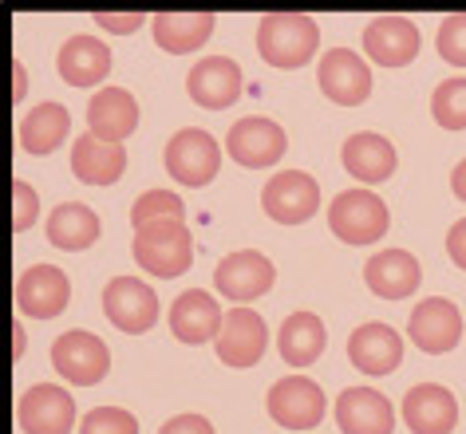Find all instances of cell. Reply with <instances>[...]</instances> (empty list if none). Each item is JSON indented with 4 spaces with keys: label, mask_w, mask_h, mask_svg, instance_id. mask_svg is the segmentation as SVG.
Wrapping results in <instances>:
<instances>
[{
    "label": "cell",
    "mask_w": 466,
    "mask_h": 434,
    "mask_svg": "<svg viewBox=\"0 0 466 434\" xmlns=\"http://www.w3.org/2000/svg\"><path fill=\"white\" fill-rule=\"evenodd\" d=\"M451 190H454V197H459V202H466V158L451 170Z\"/></svg>",
    "instance_id": "obj_39"
},
{
    "label": "cell",
    "mask_w": 466,
    "mask_h": 434,
    "mask_svg": "<svg viewBox=\"0 0 466 434\" xmlns=\"http://www.w3.org/2000/svg\"><path fill=\"white\" fill-rule=\"evenodd\" d=\"M226 150L238 167L246 170H265L273 162H281V155L289 150L285 131L265 115H249V119H238L226 135Z\"/></svg>",
    "instance_id": "obj_10"
},
{
    "label": "cell",
    "mask_w": 466,
    "mask_h": 434,
    "mask_svg": "<svg viewBox=\"0 0 466 434\" xmlns=\"http://www.w3.org/2000/svg\"><path fill=\"white\" fill-rule=\"evenodd\" d=\"M182 209L186 206L174 190H147V194H138L135 206H131V226L143 229V226H150V221H167V217L182 221Z\"/></svg>",
    "instance_id": "obj_32"
},
{
    "label": "cell",
    "mask_w": 466,
    "mask_h": 434,
    "mask_svg": "<svg viewBox=\"0 0 466 434\" xmlns=\"http://www.w3.org/2000/svg\"><path fill=\"white\" fill-rule=\"evenodd\" d=\"M364 52L380 67H403L419 56V28L407 16H376L364 28Z\"/></svg>",
    "instance_id": "obj_22"
},
{
    "label": "cell",
    "mask_w": 466,
    "mask_h": 434,
    "mask_svg": "<svg viewBox=\"0 0 466 434\" xmlns=\"http://www.w3.org/2000/svg\"><path fill=\"white\" fill-rule=\"evenodd\" d=\"M186 96L206 111H226L241 96V67L229 56H206L186 76Z\"/></svg>",
    "instance_id": "obj_14"
},
{
    "label": "cell",
    "mask_w": 466,
    "mask_h": 434,
    "mask_svg": "<svg viewBox=\"0 0 466 434\" xmlns=\"http://www.w3.org/2000/svg\"><path fill=\"white\" fill-rule=\"evenodd\" d=\"M221 324H226V312H221V304L206 288H190L170 304V332L190 348L206 344V339H218Z\"/></svg>",
    "instance_id": "obj_21"
},
{
    "label": "cell",
    "mask_w": 466,
    "mask_h": 434,
    "mask_svg": "<svg viewBox=\"0 0 466 434\" xmlns=\"http://www.w3.org/2000/svg\"><path fill=\"white\" fill-rule=\"evenodd\" d=\"M79 434H138V419L123 407H96L79 422Z\"/></svg>",
    "instance_id": "obj_33"
},
{
    "label": "cell",
    "mask_w": 466,
    "mask_h": 434,
    "mask_svg": "<svg viewBox=\"0 0 466 434\" xmlns=\"http://www.w3.org/2000/svg\"><path fill=\"white\" fill-rule=\"evenodd\" d=\"M447 253H451V261L466 273V217L451 226V233H447Z\"/></svg>",
    "instance_id": "obj_38"
},
{
    "label": "cell",
    "mask_w": 466,
    "mask_h": 434,
    "mask_svg": "<svg viewBox=\"0 0 466 434\" xmlns=\"http://www.w3.org/2000/svg\"><path fill=\"white\" fill-rule=\"evenodd\" d=\"M135 261L143 273L174 280L194 265V237L186 229V221L167 217V221H150V226L135 229Z\"/></svg>",
    "instance_id": "obj_2"
},
{
    "label": "cell",
    "mask_w": 466,
    "mask_h": 434,
    "mask_svg": "<svg viewBox=\"0 0 466 434\" xmlns=\"http://www.w3.org/2000/svg\"><path fill=\"white\" fill-rule=\"evenodd\" d=\"M150 20H155V25H150L155 44L162 52H170V56L198 52L209 36H214V25H218L214 13H158Z\"/></svg>",
    "instance_id": "obj_27"
},
{
    "label": "cell",
    "mask_w": 466,
    "mask_h": 434,
    "mask_svg": "<svg viewBox=\"0 0 466 434\" xmlns=\"http://www.w3.org/2000/svg\"><path fill=\"white\" fill-rule=\"evenodd\" d=\"M407 336L419 351L427 356H442V351L459 348L462 339V312L454 308L451 300L442 297H427L411 308V320H407Z\"/></svg>",
    "instance_id": "obj_11"
},
{
    "label": "cell",
    "mask_w": 466,
    "mask_h": 434,
    "mask_svg": "<svg viewBox=\"0 0 466 434\" xmlns=\"http://www.w3.org/2000/svg\"><path fill=\"white\" fill-rule=\"evenodd\" d=\"M16 419L25 434H67L76 427V399L56 383H36L20 395Z\"/></svg>",
    "instance_id": "obj_12"
},
{
    "label": "cell",
    "mask_w": 466,
    "mask_h": 434,
    "mask_svg": "<svg viewBox=\"0 0 466 434\" xmlns=\"http://www.w3.org/2000/svg\"><path fill=\"white\" fill-rule=\"evenodd\" d=\"M269 348V324L253 308H229L218 336V359L226 368H253Z\"/></svg>",
    "instance_id": "obj_15"
},
{
    "label": "cell",
    "mask_w": 466,
    "mask_h": 434,
    "mask_svg": "<svg viewBox=\"0 0 466 434\" xmlns=\"http://www.w3.org/2000/svg\"><path fill=\"white\" fill-rule=\"evenodd\" d=\"M127 170V150L123 146H111V143H99L91 131H84L72 146V174L84 186H111L119 182Z\"/></svg>",
    "instance_id": "obj_26"
},
{
    "label": "cell",
    "mask_w": 466,
    "mask_h": 434,
    "mask_svg": "<svg viewBox=\"0 0 466 434\" xmlns=\"http://www.w3.org/2000/svg\"><path fill=\"white\" fill-rule=\"evenodd\" d=\"M261 209L281 226H300L320 209V182L305 170H281L265 182Z\"/></svg>",
    "instance_id": "obj_8"
},
{
    "label": "cell",
    "mask_w": 466,
    "mask_h": 434,
    "mask_svg": "<svg viewBox=\"0 0 466 434\" xmlns=\"http://www.w3.org/2000/svg\"><path fill=\"white\" fill-rule=\"evenodd\" d=\"M99 214L84 202H64L48 217V241L64 253H84L99 241Z\"/></svg>",
    "instance_id": "obj_29"
},
{
    "label": "cell",
    "mask_w": 466,
    "mask_h": 434,
    "mask_svg": "<svg viewBox=\"0 0 466 434\" xmlns=\"http://www.w3.org/2000/svg\"><path fill=\"white\" fill-rule=\"evenodd\" d=\"M435 44H439V56L447 64L466 67V13H454V16L442 20Z\"/></svg>",
    "instance_id": "obj_34"
},
{
    "label": "cell",
    "mask_w": 466,
    "mask_h": 434,
    "mask_svg": "<svg viewBox=\"0 0 466 434\" xmlns=\"http://www.w3.org/2000/svg\"><path fill=\"white\" fill-rule=\"evenodd\" d=\"M269 419L285 430H312L324 419V391L309 375H285L269 387Z\"/></svg>",
    "instance_id": "obj_6"
},
{
    "label": "cell",
    "mask_w": 466,
    "mask_h": 434,
    "mask_svg": "<svg viewBox=\"0 0 466 434\" xmlns=\"http://www.w3.org/2000/svg\"><path fill=\"white\" fill-rule=\"evenodd\" d=\"M320 48V25L305 13H269L258 25V52L269 67L293 72L305 67Z\"/></svg>",
    "instance_id": "obj_1"
},
{
    "label": "cell",
    "mask_w": 466,
    "mask_h": 434,
    "mask_svg": "<svg viewBox=\"0 0 466 434\" xmlns=\"http://www.w3.org/2000/svg\"><path fill=\"white\" fill-rule=\"evenodd\" d=\"M91 20H96L103 32H119V36H127V32H138V28H143L147 13H96Z\"/></svg>",
    "instance_id": "obj_36"
},
{
    "label": "cell",
    "mask_w": 466,
    "mask_h": 434,
    "mask_svg": "<svg viewBox=\"0 0 466 434\" xmlns=\"http://www.w3.org/2000/svg\"><path fill=\"white\" fill-rule=\"evenodd\" d=\"M56 67H60V79L67 87H96L111 72V52L96 36H72L56 56Z\"/></svg>",
    "instance_id": "obj_25"
},
{
    "label": "cell",
    "mask_w": 466,
    "mask_h": 434,
    "mask_svg": "<svg viewBox=\"0 0 466 434\" xmlns=\"http://www.w3.org/2000/svg\"><path fill=\"white\" fill-rule=\"evenodd\" d=\"M431 115L442 131H466V76L442 79L431 96Z\"/></svg>",
    "instance_id": "obj_31"
},
{
    "label": "cell",
    "mask_w": 466,
    "mask_h": 434,
    "mask_svg": "<svg viewBox=\"0 0 466 434\" xmlns=\"http://www.w3.org/2000/svg\"><path fill=\"white\" fill-rule=\"evenodd\" d=\"M423 280V268L407 249H380L364 265V285L383 300H403L411 297Z\"/></svg>",
    "instance_id": "obj_23"
},
{
    "label": "cell",
    "mask_w": 466,
    "mask_h": 434,
    "mask_svg": "<svg viewBox=\"0 0 466 434\" xmlns=\"http://www.w3.org/2000/svg\"><path fill=\"white\" fill-rule=\"evenodd\" d=\"M348 359L364 375H388L403 363V336L391 324H380V320L360 324L348 336Z\"/></svg>",
    "instance_id": "obj_17"
},
{
    "label": "cell",
    "mask_w": 466,
    "mask_h": 434,
    "mask_svg": "<svg viewBox=\"0 0 466 434\" xmlns=\"http://www.w3.org/2000/svg\"><path fill=\"white\" fill-rule=\"evenodd\" d=\"M317 84L320 91L329 96L332 103H340V107H360L368 96H371V67L360 60L356 52L348 48H332L320 56V67H317Z\"/></svg>",
    "instance_id": "obj_13"
},
{
    "label": "cell",
    "mask_w": 466,
    "mask_h": 434,
    "mask_svg": "<svg viewBox=\"0 0 466 434\" xmlns=\"http://www.w3.org/2000/svg\"><path fill=\"white\" fill-rule=\"evenodd\" d=\"M52 363H56V371H60L67 383L96 387L103 375L111 371V351L96 332L72 328V332H64L52 344Z\"/></svg>",
    "instance_id": "obj_7"
},
{
    "label": "cell",
    "mask_w": 466,
    "mask_h": 434,
    "mask_svg": "<svg viewBox=\"0 0 466 434\" xmlns=\"http://www.w3.org/2000/svg\"><path fill=\"white\" fill-rule=\"evenodd\" d=\"M391 217H388V206L383 197H376L364 186L356 190H340L329 206V229L340 237L344 245H371L388 233Z\"/></svg>",
    "instance_id": "obj_3"
},
{
    "label": "cell",
    "mask_w": 466,
    "mask_h": 434,
    "mask_svg": "<svg viewBox=\"0 0 466 434\" xmlns=\"http://www.w3.org/2000/svg\"><path fill=\"white\" fill-rule=\"evenodd\" d=\"M158 434H214V422L206 415H174Z\"/></svg>",
    "instance_id": "obj_37"
},
{
    "label": "cell",
    "mask_w": 466,
    "mask_h": 434,
    "mask_svg": "<svg viewBox=\"0 0 466 434\" xmlns=\"http://www.w3.org/2000/svg\"><path fill=\"white\" fill-rule=\"evenodd\" d=\"M162 162H167V174L178 186H190V190H198V186H206V182L218 178V170H221V143L209 131H202V126H186V131L170 135Z\"/></svg>",
    "instance_id": "obj_4"
},
{
    "label": "cell",
    "mask_w": 466,
    "mask_h": 434,
    "mask_svg": "<svg viewBox=\"0 0 466 434\" xmlns=\"http://www.w3.org/2000/svg\"><path fill=\"white\" fill-rule=\"evenodd\" d=\"M13 336H16V351H13V359H20V356H25V344H28V339H25V328H20V320L13 324Z\"/></svg>",
    "instance_id": "obj_40"
},
{
    "label": "cell",
    "mask_w": 466,
    "mask_h": 434,
    "mask_svg": "<svg viewBox=\"0 0 466 434\" xmlns=\"http://www.w3.org/2000/svg\"><path fill=\"white\" fill-rule=\"evenodd\" d=\"M25 91H28V76H25V67L16 64V103L25 99Z\"/></svg>",
    "instance_id": "obj_41"
},
{
    "label": "cell",
    "mask_w": 466,
    "mask_h": 434,
    "mask_svg": "<svg viewBox=\"0 0 466 434\" xmlns=\"http://www.w3.org/2000/svg\"><path fill=\"white\" fill-rule=\"evenodd\" d=\"M214 288L226 300L238 304V308H246L249 300H258L273 288V261L258 249H238L221 257L214 268Z\"/></svg>",
    "instance_id": "obj_9"
},
{
    "label": "cell",
    "mask_w": 466,
    "mask_h": 434,
    "mask_svg": "<svg viewBox=\"0 0 466 434\" xmlns=\"http://www.w3.org/2000/svg\"><path fill=\"white\" fill-rule=\"evenodd\" d=\"M403 422L411 434H451L459 427V403L447 387L415 383L403 395Z\"/></svg>",
    "instance_id": "obj_18"
},
{
    "label": "cell",
    "mask_w": 466,
    "mask_h": 434,
    "mask_svg": "<svg viewBox=\"0 0 466 434\" xmlns=\"http://www.w3.org/2000/svg\"><path fill=\"white\" fill-rule=\"evenodd\" d=\"M87 126L99 143H111V146H123V138L135 135L138 126V103L131 91L123 87H99L87 103Z\"/></svg>",
    "instance_id": "obj_20"
},
{
    "label": "cell",
    "mask_w": 466,
    "mask_h": 434,
    "mask_svg": "<svg viewBox=\"0 0 466 434\" xmlns=\"http://www.w3.org/2000/svg\"><path fill=\"white\" fill-rule=\"evenodd\" d=\"M324 344H329V336H324V320L317 312H293L281 324V332H277V351H281V359L289 368L317 363Z\"/></svg>",
    "instance_id": "obj_28"
},
{
    "label": "cell",
    "mask_w": 466,
    "mask_h": 434,
    "mask_svg": "<svg viewBox=\"0 0 466 434\" xmlns=\"http://www.w3.org/2000/svg\"><path fill=\"white\" fill-rule=\"evenodd\" d=\"M72 300V280L56 265H32L25 277L16 280V308L32 316V320H52L60 316Z\"/></svg>",
    "instance_id": "obj_16"
},
{
    "label": "cell",
    "mask_w": 466,
    "mask_h": 434,
    "mask_svg": "<svg viewBox=\"0 0 466 434\" xmlns=\"http://www.w3.org/2000/svg\"><path fill=\"white\" fill-rule=\"evenodd\" d=\"M103 312L107 320L127 336H143L158 320V297L147 280L138 277H115L103 288Z\"/></svg>",
    "instance_id": "obj_5"
},
{
    "label": "cell",
    "mask_w": 466,
    "mask_h": 434,
    "mask_svg": "<svg viewBox=\"0 0 466 434\" xmlns=\"http://www.w3.org/2000/svg\"><path fill=\"white\" fill-rule=\"evenodd\" d=\"M67 131H72V115H67L64 103H40L20 123V146H25V155H36V158L52 155L67 138Z\"/></svg>",
    "instance_id": "obj_30"
},
{
    "label": "cell",
    "mask_w": 466,
    "mask_h": 434,
    "mask_svg": "<svg viewBox=\"0 0 466 434\" xmlns=\"http://www.w3.org/2000/svg\"><path fill=\"white\" fill-rule=\"evenodd\" d=\"M336 427L344 434H391L395 407L388 403V395L371 387H348L336 399Z\"/></svg>",
    "instance_id": "obj_19"
},
{
    "label": "cell",
    "mask_w": 466,
    "mask_h": 434,
    "mask_svg": "<svg viewBox=\"0 0 466 434\" xmlns=\"http://www.w3.org/2000/svg\"><path fill=\"white\" fill-rule=\"evenodd\" d=\"M340 158H344V170L352 174V178L364 186H376V182H388L391 174H395V146L388 143L383 135H371V131H360V135H352L344 143V150H340Z\"/></svg>",
    "instance_id": "obj_24"
},
{
    "label": "cell",
    "mask_w": 466,
    "mask_h": 434,
    "mask_svg": "<svg viewBox=\"0 0 466 434\" xmlns=\"http://www.w3.org/2000/svg\"><path fill=\"white\" fill-rule=\"evenodd\" d=\"M13 206H16V214H13V229H16V233H25V229L36 226L40 197H36V190H32L25 178H16V182H13Z\"/></svg>",
    "instance_id": "obj_35"
}]
</instances>
